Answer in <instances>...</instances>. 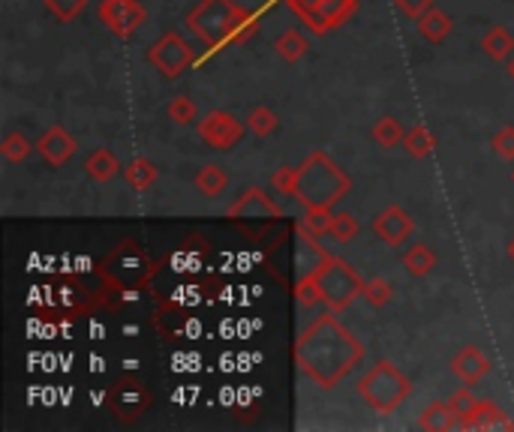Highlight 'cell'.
I'll use <instances>...</instances> for the list:
<instances>
[{
  "label": "cell",
  "mask_w": 514,
  "mask_h": 432,
  "mask_svg": "<svg viewBox=\"0 0 514 432\" xmlns=\"http://www.w3.org/2000/svg\"><path fill=\"white\" fill-rule=\"evenodd\" d=\"M364 345L338 322V313H325L298 336L295 361L301 372L322 390H331L361 363Z\"/></svg>",
  "instance_id": "cell-1"
},
{
  "label": "cell",
  "mask_w": 514,
  "mask_h": 432,
  "mask_svg": "<svg viewBox=\"0 0 514 432\" xmlns=\"http://www.w3.org/2000/svg\"><path fill=\"white\" fill-rule=\"evenodd\" d=\"M184 22L211 52H223L226 45H247L259 31L256 13L235 0H199Z\"/></svg>",
  "instance_id": "cell-2"
},
{
  "label": "cell",
  "mask_w": 514,
  "mask_h": 432,
  "mask_svg": "<svg viewBox=\"0 0 514 432\" xmlns=\"http://www.w3.org/2000/svg\"><path fill=\"white\" fill-rule=\"evenodd\" d=\"M352 190V181L325 150H313L304 156L298 165V183H295V199L304 204L307 211L313 208H334L346 193Z\"/></svg>",
  "instance_id": "cell-3"
},
{
  "label": "cell",
  "mask_w": 514,
  "mask_h": 432,
  "mask_svg": "<svg viewBox=\"0 0 514 432\" xmlns=\"http://www.w3.org/2000/svg\"><path fill=\"white\" fill-rule=\"evenodd\" d=\"M413 393V381L397 370L391 361H376L358 381V397L376 411V415H395Z\"/></svg>",
  "instance_id": "cell-4"
},
{
  "label": "cell",
  "mask_w": 514,
  "mask_h": 432,
  "mask_svg": "<svg viewBox=\"0 0 514 432\" xmlns=\"http://www.w3.org/2000/svg\"><path fill=\"white\" fill-rule=\"evenodd\" d=\"M310 274L322 291V304L338 315L364 291V279L355 274V268L325 249H319V265H313Z\"/></svg>",
  "instance_id": "cell-5"
},
{
  "label": "cell",
  "mask_w": 514,
  "mask_h": 432,
  "mask_svg": "<svg viewBox=\"0 0 514 432\" xmlns=\"http://www.w3.org/2000/svg\"><path fill=\"white\" fill-rule=\"evenodd\" d=\"M151 402H154L151 390H148L136 375H120V379L111 381L106 390V409L120 420V424H136L138 418L148 415Z\"/></svg>",
  "instance_id": "cell-6"
},
{
  "label": "cell",
  "mask_w": 514,
  "mask_h": 432,
  "mask_svg": "<svg viewBox=\"0 0 514 432\" xmlns=\"http://www.w3.org/2000/svg\"><path fill=\"white\" fill-rule=\"evenodd\" d=\"M148 61H151V67L160 72L166 81H172L193 63V49L181 33L166 31L160 40L148 49Z\"/></svg>",
  "instance_id": "cell-7"
},
{
  "label": "cell",
  "mask_w": 514,
  "mask_h": 432,
  "mask_svg": "<svg viewBox=\"0 0 514 432\" xmlns=\"http://www.w3.org/2000/svg\"><path fill=\"white\" fill-rule=\"evenodd\" d=\"M97 15L118 40L136 36L138 27L148 22V9H145V4H138V0H102Z\"/></svg>",
  "instance_id": "cell-8"
},
{
  "label": "cell",
  "mask_w": 514,
  "mask_h": 432,
  "mask_svg": "<svg viewBox=\"0 0 514 432\" xmlns=\"http://www.w3.org/2000/svg\"><path fill=\"white\" fill-rule=\"evenodd\" d=\"M244 127L247 124H241L232 111L217 108V111H208V115L195 124V133L214 150H232L241 142V136H244Z\"/></svg>",
  "instance_id": "cell-9"
},
{
  "label": "cell",
  "mask_w": 514,
  "mask_h": 432,
  "mask_svg": "<svg viewBox=\"0 0 514 432\" xmlns=\"http://www.w3.org/2000/svg\"><path fill=\"white\" fill-rule=\"evenodd\" d=\"M413 231H415L413 216L404 208H397V204H391V208H386L373 220V234H376L386 247H404Z\"/></svg>",
  "instance_id": "cell-10"
},
{
  "label": "cell",
  "mask_w": 514,
  "mask_h": 432,
  "mask_svg": "<svg viewBox=\"0 0 514 432\" xmlns=\"http://www.w3.org/2000/svg\"><path fill=\"white\" fill-rule=\"evenodd\" d=\"M226 216H229V220H235V222H247V220H280V216H283V211H280L277 204L271 202L262 190L250 186V190L241 193V199H235V202L229 204Z\"/></svg>",
  "instance_id": "cell-11"
},
{
  "label": "cell",
  "mask_w": 514,
  "mask_h": 432,
  "mask_svg": "<svg viewBox=\"0 0 514 432\" xmlns=\"http://www.w3.org/2000/svg\"><path fill=\"white\" fill-rule=\"evenodd\" d=\"M79 142L72 138L63 127H49L45 133L40 136V142H36V150H40V156L45 159L49 165L61 168L70 163V156L76 154Z\"/></svg>",
  "instance_id": "cell-12"
},
{
  "label": "cell",
  "mask_w": 514,
  "mask_h": 432,
  "mask_svg": "<svg viewBox=\"0 0 514 432\" xmlns=\"http://www.w3.org/2000/svg\"><path fill=\"white\" fill-rule=\"evenodd\" d=\"M452 372L463 384H479L490 372V358L481 349H475V345H463L452 358Z\"/></svg>",
  "instance_id": "cell-13"
},
{
  "label": "cell",
  "mask_w": 514,
  "mask_h": 432,
  "mask_svg": "<svg viewBox=\"0 0 514 432\" xmlns=\"http://www.w3.org/2000/svg\"><path fill=\"white\" fill-rule=\"evenodd\" d=\"M461 429H472V432H479V429H502V432H506V429H514V420L493 399H481L479 406H475L470 415L461 420Z\"/></svg>",
  "instance_id": "cell-14"
},
{
  "label": "cell",
  "mask_w": 514,
  "mask_h": 432,
  "mask_svg": "<svg viewBox=\"0 0 514 432\" xmlns=\"http://www.w3.org/2000/svg\"><path fill=\"white\" fill-rule=\"evenodd\" d=\"M85 172L93 183H109V181H115L118 174H124V168H120L118 156L111 154L109 147H97V150H90L85 159Z\"/></svg>",
  "instance_id": "cell-15"
},
{
  "label": "cell",
  "mask_w": 514,
  "mask_h": 432,
  "mask_svg": "<svg viewBox=\"0 0 514 432\" xmlns=\"http://www.w3.org/2000/svg\"><path fill=\"white\" fill-rule=\"evenodd\" d=\"M124 181L129 190L148 193V190H154L157 181H160V168H157V163H151L148 156H136L124 165Z\"/></svg>",
  "instance_id": "cell-16"
},
{
  "label": "cell",
  "mask_w": 514,
  "mask_h": 432,
  "mask_svg": "<svg viewBox=\"0 0 514 432\" xmlns=\"http://www.w3.org/2000/svg\"><path fill=\"white\" fill-rule=\"evenodd\" d=\"M415 27L430 45H443L448 36H452L454 22H452V15H448V13H443L439 6H433V9H427L422 18H418Z\"/></svg>",
  "instance_id": "cell-17"
},
{
  "label": "cell",
  "mask_w": 514,
  "mask_h": 432,
  "mask_svg": "<svg viewBox=\"0 0 514 432\" xmlns=\"http://www.w3.org/2000/svg\"><path fill=\"white\" fill-rule=\"evenodd\" d=\"M193 183H195V190H199L202 195L217 199V195H223L229 190V172L223 165H202L199 172H195Z\"/></svg>",
  "instance_id": "cell-18"
},
{
  "label": "cell",
  "mask_w": 514,
  "mask_h": 432,
  "mask_svg": "<svg viewBox=\"0 0 514 432\" xmlns=\"http://www.w3.org/2000/svg\"><path fill=\"white\" fill-rule=\"evenodd\" d=\"M331 220L334 213L328 208H313L304 213V220L298 222V238H301L304 243H316L322 238V234L331 231Z\"/></svg>",
  "instance_id": "cell-19"
},
{
  "label": "cell",
  "mask_w": 514,
  "mask_h": 432,
  "mask_svg": "<svg viewBox=\"0 0 514 432\" xmlns=\"http://www.w3.org/2000/svg\"><path fill=\"white\" fill-rule=\"evenodd\" d=\"M481 52L488 54L490 61H509L514 54V36L506 31V27L493 24L490 31L481 36Z\"/></svg>",
  "instance_id": "cell-20"
},
{
  "label": "cell",
  "mask_w": 514,
  "mask_h": 432,
  "mask_svg": "<svg viewBox=\"0 0 514 432\" xmlns=\"http://www.w3.org/2000/svg\"><path fill=\"white\" fill-rule=\"evenodd\" d=\"M439 265L436 252L427 247V243H415V247H409L404 252V268L409 277H427L433 274V268Z\"/></svg>",
  "instance_id": "cell-21"
},
{
  "label": "cell",
  "mask_w": 514,
  "mask_h": 432,
  "mask_svg": "<svg viewBox=\"0 0 514 432\" xmlns=\"http://www.w3.org/2000/svg\"><path fill=\"white\" fill-rule=\"evenodd\" d=\"M418 427L427 429V432L454 429L457 427V415L452 411V406H448V402H433V406H427L422 415H418Z\"/></svg>",
  "instance_id": "cell-22"
},
{
  "label": "cell",
  "mask_w": 514,
  "mask_h": 432,
  "mask_svg": "<svg viewBox=\"0 0 514 432\" xmlns=\"http://www.w3.org/2000/svg\"><path fill=\"white\" fill-rule=\"evenodd\" d=\"M370 136H373V142H376L379 147H386V150H388V147L404 145L406 129H404V124H400L397 117H379L376 124H373Z\"/></svg>",
  "instance_id": "cell-23"
},
{
  "label": "cell",
  "mask_w": 514,
  "mask_h": 432,
  "mask_svg": "<svg viewBox=\"0 0 514 432\" xmlns=\"http://www.w3.org/2000/svg\"><path fill=\"white\" fill-rule=\"evenodd\" d=\"M433 147H436V136L430 133L424 124L413 127L406 133V138H404V150L413 159H427L430 154H433Z\"/></svg>",
  "instance_id": "cell-24"
},
{
  "label": "cell",
  "mask_w": 514,
  "mask_h": 432,
  "mask_svg": "<svg viewBox=\"0 0 514 432\" xmlns=\"http://www.w3.org/2000/svg\"><path fill=\"white\" fill-rule=\"evenodd\" d=\"M355 9H358V4H355V0H322V24H325V33L349 22Z\"/></svg>",
  "instance_id": "cell-25"
},
{
  "label": "cell",
  "mask_w": 514,
  "mask_h": 432,
  "mask_svg": "<svg viewBox=\"0 0 514 432\" xmlns=\"http://www.w3.org/2000/svg\"><path fill=\"white\" fill-rule=\"evenodd\" d=\"M247 129L253 136L259 138H265V136H274L277 133V127H280V117L274 115V108H268V106H256V108H250V115H247Z\"/></svg>",
  "instance_id": "cell-26"
},
{
  "label": "cell",
  "mask_w": 514,
  "mask_h": 432,
  "mask_svg": "<svg viewBox=\"0 0 514 432\" xmlns=\"http://www.w3.org/2000/svg\"><path fill=\"white\" fill-rule=\"evenodd\" d=\"M289 9L301 18V22L310 27L313 33H325V24H322V0H286Z\"/></svg>",
  "instance_id": "cell-27"
},
{
  "label": "cell",
  "mask_w": 514,
  "mask_h": 432,
  "mask_svg": "<svg viewBox=\"0 0 514 432\" xmlns=\"http://www.w3.org/2000/svg\"><path fill=\"white\" fill-rule=\"evenodd\" d=\"M274 52H277L286 63H295V61L304 58L307 40H304V36L298 33V31H286V33H280L277 40H274Z\"/></svg>",
  "instance_id": "cell-28"
},
{
  "label": "cell",
  "mask_w": 514,
  "mask_h": 432,
  "mask_svg": "<svg viewBox=\"0 0 514 432\" xmlns=\"http://www.w3.org/2000/svg\"><path fill=\"white\" fill-rule=\"evenodd\" d=\"M33 147L36 145H31V138H27L24 133H6L4 142H0V154H4L9 163H24Z\"/></svg>",
  "instance_id": "cell-29"
},
{
  "label": "cell",
  "mask_w": 514,
  "mask_h": 432,
  "mask_svg": "<svg viewBox=\"0 0 514 432\" xmlns=\"http://www.w3.org/2000/svg\"><path fill=\"white\" fill-rule=\"evenodd\" d=\"M166 115H169V120L175 127H190V124H195V117H199V106H195L190 97H184V93H181V97H175L169 102Z\"/></svg>",
  "instance_id": "cell-30"
},
{
  "label": "cell",
  "mask_w": 514,
  "mask_h": 432,
  "mask_svg": "<svg viewBox=\"0 0 514 432\" xmlns=\"http://www.w3.org/2000/svg\"><path fill=\"white\" fill-rule=\"evenodd\" d=\"M391 295H395V288H391L388 279H382V277H373V279H364V291H361V297L367 300L370 306H386Z\"/></svg>",
  "instance_id": "cell-31"
},
{
  "label": "cell",
  "mask_w": 514,
  "mask_h": 432,
  "mask_svg": "<svg viewBox=\"0 0 514 432\" xmlns=\"http://www.w3.org/2000/svg\"><path fill=\"white\" fill-rule=\"evenodd\" d=\"M85 6L88 0H45V9H49L61 24H70L72 18H79L85 13Z\"/></svg>",
  "instance_id": "cell-32"
},
{
  "label": "cell",
  "mask_w": 514,
  "mask_h": 432,
  "mask_svg": "<svg viewBox=\"0 0 514 432\" xmlns=\"http://www.w3.org/2000/svg\"><path fill=\"white\" fill-rule=\"evenodd\" d=\"M331 238L338 243H349L355 234H358V220H355L352 213H334L331 220Z\"/></svg>",
  "instance_id": "cell-33"
},
{
  "label": "cell",
  "mask_w": 514,
  "mask_h": 432,
  "mask_svg": "<svg viewBox=\"0 0 514 432\" xmlns=\"http://www.w3.org/2000/svg\"><path fill=\"white\" fill-rule=\"evenodd\" d=\"M295 300H298V304H301V306H316V304H322V291H319V286H316L313 274H304V277L295 283Z\"/></svg>",
  "instance_id": "cell-34"
},
{
  "label": "cell",
  "mask_w": 514,
  "mask_h": 432,
  "mask_svg": "<svg viewBox=\"0 0 514 432\" xmlns=\"http://www.w3.org/2000/svg\"><path fill=\"white\" fill-rule=\"evenodd\" d=\"M448 406H452V411L457 415V427H461V420L470 415V411L479 406V399H475V393L472 390H466V388H461L457 393H452V397H448Z\"/></svg>",
  "instance_id": "cell-35"
},
{
  "label": "cell",
  "mask_w": 514,
  "mask_h": 432,
  "mask_svg": "<svg viewBox=\"0 0 514 432\" xmlns=\"http://www.w3.org/2000/svg\"><path fill=\"white\" fill-rule=\"evenodd\" d=\"M295 183H298V168L292 165H283L271 174V186H274L280 195H295Z\"/></svg>",
  "instance_id": "cell-36"
},
{
  "label": "cell",
  "mask_w": 514,
  "mask_h": 432,
  "mask_svg": "<svg viewBox=\"0 0 514 432\" xmlns=\"http://www.w3.org/2000/svg\"><path fill=\"white\" fill-rule=\"evenodd\" d=\"M490 147H493V154H497L500 159L514 163V127L500 129V133L490 138Z\"/></svg>",
  "instance_id": "cell-37"
},
{
  "label": "cell",
  "mask_w": 514,
  "mask_h": 432,
  "mask_svg": "<svg viewBox=\"0 0 514 432\" xmlns=\"http://www.w3.org/2000/svg\"><path fill=\"white\" fill-rule=\"evenodd\" d=\"M397 9H400V15H406V18H413V22H418L427 9H433L436 4L433 0H395Z\"/></svg>",
  "instance_id": "cell-38"
},
{
  "label": "cell",
  "mask_w": 514,
  "mask_h": 432,
  "mask_svg": "<svg viewBox=\"0 0 514 432\" xmlns=\"http://www.w3.org/2000/svg\"><path fill=\"white\" fill-rule=\"evenodd\" d=\"M506 72L511 75V81H514V54H511V58L506 61Z\"/></svg>",
  "instance_id": "cell-39"
},
{
  "label": "cell",
  "mask_w": 514,
  "mask_h": 432,
  "mask_svg": "<svg viewBox=\"0 0 514 432\" xmlns=\"http://www.w3.org/2000/svg\"><path fill=\"white\" fill-rule=\"evenodd\" d=\"M506 252H509V258H511V261H514V240H511V243H509V249H506Z\"/></svg>",
  "instance_id": "cell-40"
},
{
  "label": "cell",
  "mask_w": 514,
  "mask_h": 432,
  "mask_svg": "<svg viewBox=\"0 0 514 432\" xmlns=\"http://www.w3.org/2000/svg\"><path fill=\"white\" fill-rule=\"evenodd\" d=\"M511 181H514V172H511Z\"/></svg>",
  "instance_id": "cell-41"
}]
</instances>
